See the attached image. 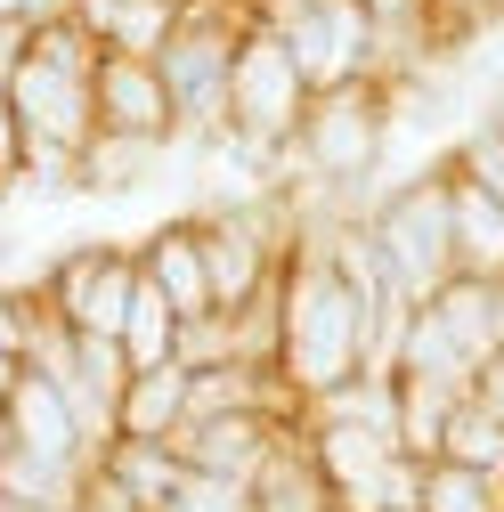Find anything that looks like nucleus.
<instances>
[{
	"mask_svg": "<svg viewBox=\"0 0 504 512\" xmlns=\"http://www.w3.org/2000/svg\"><path fill=\"white\" fill-rule=\"evenodd\" d=\"M464 399H472V407H488V415L504 423V350L472 366V382H464Z\"/></svg>",
	"mask_w": 504,
	"mask_h": 512,
	"instance_id": "nucleus-26",
	"label": "nucleus"
},
{
	"mask_svg": "<svg viewBox=\"0 0 504 512\" xmlns=\"http://www.w3.org/2000/svg\"><path fill=\"white\" fill-rule=\"evenodd\" d=\"M98 131L147 139V147H187L179 98H171V82H163L155 57H131V49H106L98 57Z\"/></svg>",
	"mask_w": 504,
	"mask_h": 512,
	"instance_id": "nucleus-10",
	"label": "nucleus"
},
{
	"mask_svg": "<svg viewBox=\"0 0 504 512\" xmlns=\"http://www.w3.org/2000/svg\"><path fill=\"white\" fill-rule=\"evenodd\" d=\"M391 382H399V447L415 464H431L448 439V415L464 407V382H439V374H391Z\"/></svg>",
	"mask_w": 504,
	"mask_h": 512,
	"instance_id": "nucleus-14",
	"label": "nucleus"
},
{
	"mask_svg": "<svg viewBox=\"0 0 504 512\" xmlns=\"http://www.w3.org/2000/svg\"><path fill=\"white\" fill-rule=\"evenodd\" d=\"M301 57V74L318 90H342V82H366L383 74V33H374V9L366 0H252Z\"/></svg>",
	"mask_w": 504,
	"mask_h": 512,
	"instance_id": "nucleus-6",
	"label": "nucleus"
},
{
	"mask_svg": "<svg viewBox=\"0 0 504 512\" xmlns=\"http://www.w3.org/2000/svg\"><path fill=\"white\" fill-rule=\"evenodd\" d=\"M252 25V0H220V9L179 17L171 49L155 57L171 98H179V131L187 147H220L228 139V74H236V41Z\"/></svg>",
	"mask_w": 504,
	"mask_h": 512,
	"instance_id": "nucleus-5",
	"label": "nucleus"
},
{
	"mask_svg": "<svg viewBox=\"0 0 504 512\" xmlns=\"http://www.w3.org/2000/svg\"><path fill=\"white\" fill-rule=\"evenodd\" d=\"M187 407H196V366H147V374H131V391L114 407V439L171 447L187 431Z\"/></svg>",
	"mask_w": 504,
	"mask_h": 512,
	"instance_id": "nucleus-12",
	"label": "nucleus"
},
{
	"mask_svg": "<svg viewBox=\"0 0 504 512\" xmlns=\"http://www.w3.org/2000/svg\"><path fill=\"white\" fill-rule=\"evenodd\" d=\"M163 155H171V147H147V139H114V131H98V139L82 147V196H139V187L163 171Z\"/></svg>",
	"mask_w": 504,
	"mask_h": 512,
	"instance_id": "nucleus-17",
	"label": "nucleus"
},
{
	"mask_svg": "<svg viewBox=\"0 0 504 512\" xmlns=\"http://www.w3.org/2000/svg\"><path fill=\"white\" fill-rule=\"evenodd\" d=\"M366 236L383 252V269L399 277V293L431 301L448 277H464L456 261V179H448V155H431L423 171L391 179L383 196L366 204Z\"/></svg>",
	"mask_w": 504,
	"mask_h": 512,
	"instance_id": "nucleus-4",
	"label": "nucleus"
},
{
	"mask_svg": "<svg viewBox=\"0 0 504 512\" xmlns=\"http://www.w3.org/2000/svg\"><path fill=\"white\" fill-rule=\"evenodd\" d=\"M480 114H496V122H504V74H496V90L480 98Z\"/></svg>",
	"mask_w": 504,
	"mask_h": 512,
	"instance_id": "nucleus-27",
	"label": "nucleus"
},
{
	"mask_svg": "<svg viewBox=\"0 0 504 512\" xmlns=\"http://www.w3.org/2000/svg\"><path fill=\"white\" fill-rule=\"evenodd\" d=\"M0 439L33 447L49 464H98V439H90L74 391L57 374H41L33 358H9V382H0Z\"/></svg>",
	"mask_w": 504,
	"mask_h": 512,
	"instance_id": "nucleus-8",
	"label": "nucleus"
},
{
	"mask_svg": "<svg viewBox=\"0 0 504 512\" xmlns=\"http://www.w3.org/2000/svg\"><path fill=\"white\" fill-rule=\"evenodd\" d=\"M399 139V90L391 74H366V82H342V90H318V106H309L301 139L285 155V179H318L334 187V196H350L358 212L383 196V155Z\"/></svg>",
	"mask_w": 504,
	"mask_h": 512,
	"instance_id": "nucleus-3",
	"label": "nucleus"
},
{
	"mask_svg": "<svg viewBox=\"0 0 504 512\" xmlns=\"http://www.w3.org/2000/svg\"><path fill=\"white\" fill-rule=\"evenodd\" d=\"M98 464L131 488L147 512H171V496L187 488V456H179V447H155V439H106Z\"/></svg>",
	"mask_w": 504,
	"mask_h": 512,
	"instance_id": "nucleus-16",
	"label": "nucleus"
},
{
	"mask_svg": "<svg viewBox=\"0 0 504 512\" xmlns=\"http://www.w3.org/2000/svg\"><path fill=\"white\" fill-rule=\"evenodd\" d=\"M74 512H147V504H139L131 488H122L106 464H90V472H82V496H74Z\"/></svg>",
	"mask_w": 504,
	"mask_h": 512,
	"instance_id": "nucleus-25",
	"label": "nucleus"
},
{
	"mask_svg": "<svg viewBox=\"0 0 504 512\" xmlns=\"http://www.w3.org/2000/svg\"><path fill=\"white\" fill-rule=\"evenodd\" d=\"M439 456H448V464H472V472H496L504 480V423L488 415V407H456L448 415V439H439Z\"/></svg>",
	"mask_w": 504,
	"mask_h": 512,
	"instance_id": "nucleus-24",
	"label": "nucleus"
},
{
	"mask_svg": "<svg viewBox=\"0 0 504 512\" xmlns=\"http://www.w3.org/2000/svg\"><path fill=\"white\" fill-rule=\"evenodd\" d=\"M252 512H342V496L326 488V472L309 464V447L293 439L285 456H277L261 480H252Z\"/></svg>",
	"mask_w": 504,
	"mask_h": 512,
	"instance_id": "nucleus-19",
	"label": "nucleus"
},
{
	"mask_svg": "<svg viewBox=\"0 0 504 512\" xmlns=\"http://www.w3.org/2000/svg\"><path fill=\"white\" fill-rule=\"evenodd\" d=\"M33 285H41V301L66 317L74 334H114V342H122L147 269H139V244H106V236H90V244H66Z\"/></svg>",
	"mask_w": 504,
	"mask_h": 512,
	"instance_id": "nucleus-7",
	"label": "nucleus"
},
{
	"mask_svg": "<svg viewBox=\"0 0 504 512\" xmlns=\"http://www.w3.org/2000/svg\"><path fill=\"white\" fill-rule=\"evenodd\" d=\"M82 472H90V464H49V456H33V447H9V439H0V496H9V504H49V512H74Z\"/></svg>",
	"mask_w": 504,
	"mask_h": 512,
	"instance_id": "nucleus-18",
	"label": "nucleus"
},
{
	"mask_svg": "<svg viewBox=\"0 0 504 512\" xmlns=\"http://www.w3.org/2000/svg\"><path fill=\"white\" fill-rule=\"evenodd\" d=\"M0 512H49V504H9V496H0Z\"/></svg>",
	"mask_w": 504,
	"mask_h": 512,
	"instance_id": "nucleus-29",
	"label": "nucleus"
},
{
	"mask_svg": "<svg viewBox=\"0 0 504 512\" xmlns=\"http://www.w3.org/2000/svg\"><path fill=\"white\" fill-rule=\"evenodd\" d=\"M415 512H504V480L496 472H472V464H448V456H431L423 464V496Z\"/></svg>",
	"mask_w": 504,
	"mask_h": 512,
	"instance_id": "nucleus-20",
	"label": "nucleus"
},
{
	"mask_svg": "<svg viewBox=\"0 0 504 512\" xmlns=\"http://www.w3.org/2000/svg\"><path fill=\"white\" fill-rule=\"evenodd\" d=\"M448 179H456V261H464V277H496L504 285V204L488 187H472L456 163H448Z\"/></svg>",
	"mask_w": 504,
	"mask_h": 512,
	"instance_id": "nucleus-15",
	"label": "nucleus"
},
{
	"mask_svg": "<svg viewBox=\"0 0 504 512\" xmlns=\"http://www.w3.org/2000/svg\"><path fill=\"white\" fill-rule=\"evenodd\" d=\"M179 334H187V317H179L155 285H139L131 326H122V350H131V366H139V374H147V366H179Z\"/></svg>",
	"mask_w": 504,
	"mask_h": 512,
	"instance_id": "nucleus-21",
	"label": "nucleus"
},
{
	"mask_svg": "<svg viewBox=\"0 0 504 512\" xmlns=\"http://www.w3.org/2000/svg\"><path fill=\"white\" fill-rule=\"evenodd\" d=\"M179 33V9L171 0H114V9L98 17V41L106 49H131V57H163Z\"/></svg>",
	"mask_w": 504,
	"mask_h": 512,
	"instance_id": "nucleus-22",
	"label": "nucleus"
},
{
	"mask_svg": "<svg viewBox=\"0 0 504 512\" xmlns=\"http://www.w3.org/2000/svg\"><path fill=\"white\" fill-rule=\"evenodd\" d=\"M423 309L439 317V326H448V342H456L472 366L504 350V285H496V277H448Z\"/></svg>",
	"mask_w": 504,
	"mask_h": 512,
	"instance_id": "nucleus-13",
	"label": "nucleus"
},
{
	"mask_svg": "<svg viewBox=\"0 0 504 512\" xmlns=\"http://www.w3.org/2000/svg\"><path fill=\"white\" fill-rule=\"evenodd\" d=\"M139 269L147 285L187 317V326H204V317H220V293H212V261H204V228L196 212H171L139 236Z\"/></svg>",
	"mask_w": 504,
	"mask_h": 512,
	"instance_id": "nucleus-11",
	"label": "nucleus"
},
{
	"mask_svg": "<svg viewBox=\"0 0 504 512\" xmlns=\"http://www.w3.org/2000/svg\"><path fill=\"white\" fill-rule=\"evenodd\" d=\"M391 301H415V293H366L334 261V220H301L293 261H285V334H277L285 391L301 407H318V399L350 391V382H366L374 374V334H383Z\"/></svg>",
	"mask_w": 504,
	"mask_h": 512,
	"instance_id": "nucleus-1",
	"label": "nucleus"
},
{
	"mask_svg": "<svg viewBox=\"0 0 504 512\" xmlns=\"http://www.w3.org/2000/svg\"><path fill=\"white\" fill-rule=\"evenodd\" d=\"M301 447H309V464L326 472V488L342 496V512H350L358 496H374V488L391 480V464L407 456L399 431L366 423V415H326V407H309V415H301Z\"/></svg>",
	"mask_w": 504,
	"mask_h": 512,
	"instance_id": "nucleus-9",
	"label": "nucleus"
},
{
	"mask_svg": "<svg viewBox=\"0 0 504 512\" xmlns=\"http://www.w3.org/2000/svg\"><path fill=\"white\" fill-rule=\"evenodd\" d=\"M98 57L106 41L82 17L9 33V131L82 155L98 139Z\"/></svg>",
	"mask_w": 504,
	"mask_h": 512,
	"instance_id": "nucleus-2",
	"label": "nucleus"
},
{
	"mask_svg": "<svg viewBox=\"0 0 504 512\" xmlns=\"http://www.w3.org/2000/svg\"><path fill=\"white\" fill-rule=\"evenodd\" d=\"M171 9H179V17H196V9H220V0H171Z\"/></svg>",
	"mask_w": 504,
	"mask_h": 512,
	"instance_id": "nucleus-28",
	"label": "nucleus"
},
{
	"mask_svg": "<svg viewBox=\"0 0 504 512\" xmlns=\"http://www.w3.org/2000/svg\"><path fill=\"white\" fill-rule=\"evenodd\" d=\"M439 155H448L472 187H488V196L504 204V122H496V114H472V122H464V131L439 147Z\"/></svg>",
	"mask_w": 504,
	"mask_h": 512,
	"instance_id": "nucleus-23",
	"label": "nucleus"
}]
</instances>
